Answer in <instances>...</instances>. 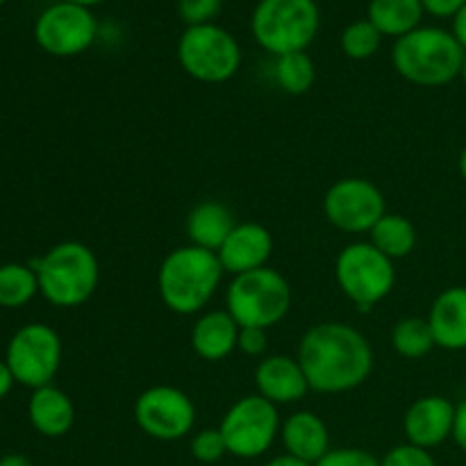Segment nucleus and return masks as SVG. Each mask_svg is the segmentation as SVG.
I'll use <instances>...</instances> for the list:
<instances>
[{"label":"nucleus","mask_w":466,"mask_h":466,"mask_svg":"<svg viewBox=\"0 0 466 466\" xmlns=\"http://www.w3.org/2000/svg\"><path fill=\"white\" fill-rule=\"evenodd\" d=\"M296 360L312 391L346 394L367 382L373 371V349L358 328L341 321L317 323L303 335Z\"/></svg>","instance_id":"nucleus-1"},{"label":"nucleus","mask_w":466,"mask_h":466,"mask_svg":"<svg viewBox=\"0 0 466 466\" xmlns=\"http://www.w3.org/2000/svg\"><path fill=\"white\" fill-rule=\"evenodd\" d=\"M217 253L198 246H180L159 264L157 289L162 303L180 317L198 314L217 294L223 280Z\"/></svg>","instance_id":"nucleus-2"},{"label":"nucleus","mask_w":466,"mask_h":466,"mask_svg":"<svg viewBox=\"0 0 466 466\" xmlns=\"http://www.w3.org/2000/svg\"><path fill=\"white\" fill-rule=\"evenodd\" d=\"M464 55L453 32L441 27H417L396 41L391 62L399 76L412 85L444 86L460 77Z\"/></svg>","instance_id":"nucleus-3"},{"label":"nucleus","mask_w":466,"mask_h":466,"mask_svg":"<svg viewBox=\"0 0 466 466\" xmlns=\"http://www.w3.org/2000/svg\"><path fill=\"white\" fill-rule=\"evenodd\" d=\"M39 278V291L57 308H77L94 296L100 267L94 250L80 241H64L32 262Z\"/></svg>","instance_id":"nucleus-4"},{"label":"nucleus","mask_w":466,"mask_h":466,"mask_svg":"<svg viewBox=\"0 0 466 466\" xmlns=\"http://www.w3.org/2000/svg\"><path fill=\"white\" fill-rule=\"evenodd\" d=\"M291 287L280 271L271 267L232 278L226 291V309L239 328L278 326L289 314Z\"/></svg>","instance_id":"nucleus-5"},{"label":"nucleus","mask_w":466,"mask_h":466,"mask_svg":"<svg viewBox=\"0 0 466 466\" xmlns=\"http://www.w3.org/2000/svg\"><path fill=\"white\" fill-rule=\"evenodd\" d=\"M253 36L267 53H305L319 32L314 0H259L250 18Z\"/></svg>","instance_id":"nucleus-6"},{"label":"nucleus","mask_w":466,"mask_h":466,"mask_svg":"<svg viewBox=\"0 0 466 466\" xmlns=\"http://www.w3.org/2000/svg\"><path fill=\"white\" fill-rule=\"evenodd\" d=\"M335 280L341 294L360 309L369 312L394 291V259L376 248L371 241L344 246L335 259Z\"/></svg>","instance_id":"nucleus-7"},{"label":"nucleus","mask_w":466,"mask_h":466,"mask_svg":"<svg viewBox=\"0 0 466 466\" xmlns=\"http://www.w3.org/2000/svg\"><path fill=\"white\" fill-rule=\"evenodd\" d=\"M177 59L187 76L194 80L205 85H221L239 71L241 48L230 32L214 23L191 25L177 41Z\"/></svg>","instance_id":"nucleus-8"},{"label":"nucleus","mask_w":466,"mask_h":466,"mask_svg":"<svg viewBox=\"0 0 466 466\" xmlns=\"http://www.w3.org/2000/svg\"><path fill=\"white\" fill-rule=\"evenodd\" d=\"M280 414L278 405L259 394L244 396L237 400L223 417L221 431L228 453L241 460L262 458L280 435Z\"/></svg>","instance_id":"nucleus-9"},{"label":"nucleus","mask_w":466,"mask_h":466,"mask_svg":"<svg viewBox=\"0 0 466 466\" xmlns=\"http://www.w3.org/2000/svg\"><path fill=\"white\" fill-rule=\"evenodd\" d=\"M62 364V339L46 323H30L12 337L7 349V367L14 380L39 390L50 385Z\"/></svg>","instance_id":"nucleus-10"},{"label":"nucleus","mask_w":466,"mask_h":466,"mask_svg":"<svg viewBox=\"0 0 466 466\" xmlns=\"http://www.w3.org/2000/svg\"><path fill=\"white\" fill-rule=\"evenodd\" d=\"M135 421L150 440L177 441L194 431L196 405L177 387L155 385L137 396Z\"/></svg>","instance_id":"nucleus-11"},{"label":"nucleus","mask_w":466,"mask_h":466,"mask_svg":"<svg viewBox=\"0 0 466 466\" xmlns=\"http://www.w3.org/2000/svg\"><path fill=\"white\" fill-rule=\"evenodd\" d=\"M326 218L341 232L362 235L371 232L373 226L387 214L385 196L380 187L364 177H344L337 180L323 198Z\"/></svg>","instance_id":"nucleus-12"},{"label":"nucleus","mask_w":466,"mask_h":466,"mask_svg":"<svg viewBox=\"0 0 466 466\" xmlns=\"http://www.w3.org/2000/svg\"><path fill=\"white\" fill-rule=\"evenodd\" d=\"M96 35H98V23L89 7L66 0L50 5L46 12H41L35 25L36 44L55 57H73L85 53L96 41Z\"/></svg>","instance_id":"nucleus-13"},{"label":"nucleus","mask_w":466,"mask_h":466,"mask_svg":"<svg viewBox=\"0 0 466 466\" xmlns=\"http://www.w3.org/2000/svg\"><path fill=\"white\" fill-rule=\"evenodd\" d=\"M455 410L446 396H423L414 400L403 419V432L408 444L432 451L453 437Z\"/></svg>","instance_id":"nucleus-14"},{"label":"nucleus","mask_w":466,"mask_h":466,"mask_svg":"<svg viewBox=\"0 0 466 466\" xmlns=\"http://www.w3.org/2000/svg\"><path fill=\"white\" fill-rule=\"evenodd\" d=\"M273 253V237L262 223H237L235 230L228 235L217 258L223 271L232 273V278L241 273L258 271L267 267Z\"/></svg>","instance_id":"nucleus-15"},{"label":"nucleus","mask_w":466,"mask_h":466,"mask_svg":"<svg viewBox=\"0 0 466 466\" xmlns=\"http://www.w3.org/2000/svg\"><path fill=\"white\" fill-rule=\"evenodd\" d=\"M255 385L262 399L273 405H291L305 399L309 391L308 378L296 358L289 355H268L255 369Z\"/></svg>","instance_id":"nucleus-16"},{"label":"nucleus","mask_w":466,"mask_h":466,"mask_svg":"<svg viewBox=\"0 0 466 466\" xmlns=\"http://www.w3.org/2000/svg\"><path fill=\"white\" fill-rule=\"evenodd\" d=\"M428 326L437 349L466 350V287H449L432 300Z\"/></svg>","instance_id":"nucleus-17"},{"label":"nucleus","mask_w":466,"mask_h":466,"mask_svg":"<svg viewBox=\"0 0 466 466\" xmlns=\"http://www.w3.org/2000/svg\"><path fill=\"white\" fill-rule=\"evenodd\" d=\"M280 440L287 453L309 464H317L330 451V432L326 421L308 410L294 412L287 421H282Z\"/></svg>","instance_id":"nucleus-18"},{"label":"nucleus","mask_w":466,"mask_h":466,"mask_svg":"<svg viewBox=\"0 0 466 466\" xmlns=\"http://www.w3.org/2000/svg\"><path fill=\"white\" fill-rule=\"evenodd\" d=\"M239 339V323L228 309H212L198 317L191 328V349L208 362H221L235 353Z\"/></svg>","instance_id":"nucleus-19"},{"label":"nucleus","mask_w":466,"mask_h":466,"mask_svg":"<svg viewBox=\"0 0 466 466\" xmlns=\"http://www.w3.org/2000/svg\"><path fill=\"white\" fill-rule=\"evenodd\" d=\"M27 414L36 432L44 437H64L76 423V408L73 400L62 390L46 385L35 390Z\"/></svg>","instance_id":"nucleus-20"},{"label":"nucleus","mask_w":466,"mask_h":466,"mask_svg":"<svg viewBox=\"0 0 466 466\" xmlns=\"http://www.w3.org/2000/svg\"><path fill=\"white\" fill-rule=\"evenodd\" d=\"M235 226V217L228 205L218 200H203L187 217V237L191 246L217 253Z\"/></svg>","instance_id":"nucleus-21"},{"label":"nucleus","mask_w":466,"mask_h":466,"mask_svg":"<svg viewBox=\"0 0 466 466\" xmlns=\"http://www.w3.org/2000/svg\"><path fill=\"white\" fill-rule=\"evenodd\" d=\"M421 0H371L369 21L378 27L380 35L400 36L410 35L419 27L423 18Z\"/></svg>","instance_id":"nucleus-22"},{"label":"nucleus","mask_w":466,"mask_h":466,"mask_svg":"<svg viewBox=\"0 0 466 466\" xmlns=\"http://www.w3.org/2000/svg\"><path fill=\"white\" fill-rule=\"evenodd\" d=\"M417 228L408 217L385 214L369 232V241L390 259H403L417 248Z\"/></svg>","instance_id":"nucleus-23"},{"label":"nucleus","mask_w":466,"mask_h":466,"mask_svg":"<svg viewBox=\"0 0 466 466\" xmlns=\"http://www.w3.org/2000/svg\"><path fill=\"white\" fill-rule=\"evenodd\" d=\"M391 346L405 360L426 358L435 349V337L428 326V319L408 317L396 323L391 330Z\"/></svg>","instance_id":"nucleus-24"},{"label":"nucleus","mask_w":466,"mask_h":466,"mask_svg":"<svg viewBox=\"0 0 466 466\" xmlns=\"http://www.w3.org/2000/svg\"><path fill=\"white\" fill-rule=\"evenodd\" d=\"M36 291H39V278L30 267H23V264L0 267V305L3 308H21L35 299Z\"/></svg>","instance_id":"nucleus-25"},{"label":"nucleus","mask_w":466,"mask_h":466,"mask_svg":"<svg viewBox=\"0 0 466 466\" xmlns=\"http://www.w3.org/2000/svg\"><path fill=\"white\" fill-rule=\"evenodd\" d=\"M314 77H317V71H314V62L308 53H289L278 57L276 82L285 94H308L314 85Z\"/></svg>","instance_id":"nucleus-26"},{"label":"nucleus","mask_w":466,"mask_h":466,"mask_svg":"<svg viewBox=\"0 0 466 466\" xmlns=\"http://www.w3.org/2000/svg\"><path fill=\"white\" fill-rule=\"evenodd\" d=\"M382 35L371 21H355L341 35V48L350 59H369L380 48Z\"/></svg>","instance_id":"nucleus-27"},{"label":"nucleus","mask_w":466,"mask_h":466,"mask_svg":"<svg viewBox=\"0 0 466 466\" xmlns=\"http://www.w3.org/2000/svg\"><path fill=\"white\" fill-rule=\"evenodd\" d=\"M191 455L203 464H217L230 453L218 428H203L191 437Z\"/></svg>","instance_id":"nucleus-28"},{"label":"nucleus","mask_w":466,"mask_h":466,"mask_svg":"<svg viewBox=\"0 0 466 466\" xmlns=\"http://www.w3.org/2000/svg\"><path fill=\"white\" fill-rule=\"evenodd\" d=\"M221 9V0H177L180 18L191 25H208Z\"/></svg>","instance_id":"nucleus-29"},{"label":"nucleus","mask_w":466,"mask_h":466,"mask_svg":"<svg viewBox=\"0 0 466 466\" xmlns=\"http://www.w3.org/2000/svg\"><path fill=\"white\" fill-rule=\"evenodd\" d=\"M380 466H437L431 451L412 444H399L380 460Z\"/></svg>","instance_id":"nucleus-30"},{"label":"nucleus","mask_w":466,"mask_h":466,"mask_svg":"<svg viewBox=\"0 0 466 466\" xmlns=\"http://www.w3.org/2000/svg\"><path fill=\"white\" fill-rule=\"evenodd\" d=\"M314 466H380V460L364 449H330Z\"/></svg>","instance_id":"nucleus-31"},{"label":"nucleus","mask_w":466,"mask_h":466,"mask_svg":"<svg viewBox=\"0 0 466 466\" xmlns=\"http://www.w3.org/2000/svg\"><path fill=\"white\" fill-rule=\"evenodd\" d=\"M267 330L264 328H239V339L237 349L248 358H258L267 350Z\"/></svg>","instance_id":"nucleus-32"},{"label":"nucleus","mask_w":466,"mask_h":466,"mask_svg":"<svg viewBox=\"0 0 466 466\" xmlns=\"http://www.w3.org/2000/svg\"><path fill=\"white\" fill-rule=\"evenodd\" d=\"M421 5L428 14H432V16L449 18L455 16V14L464 7L466 0H421Z\"/></svg>","instance_id":"nucleus-33"},{"label":"nucleus","mask_w":466,"mask_h":466,"mask_svg":"<svg viewBox=\"0 0 466 466\" xmlns=\"http://www.w3.org/2000/svg\"><path fill=\"white\" fill-rule=\"evenodd\" d=\"M453 441L466 453V400H462V403H458V410H455Z\"/></svg>","instance_id":"nucleus-34"},{"label":"nucleus","mask_w":466,"mask_h":466,"mask_svg":"<svg viewBox=\"0 0 466 466\" xmlns=\"http://www.w3.org/2000/svg\"><path fill=\"white\" fill-rule=\"evenodd\" d=\"M453 36L466 53V5L453 16Z\"/></svg>","instance_id":"nucleus-35"},{"label":"nucleus","mask_w":466,"mask_h":466,"mask_svg":"<svg viewBox=\"0 0 466 466\" xmlns=\"http://www.w3.org/2000/svg\"><path fill=\"white\" fill-rule=\"evenodd\" d=\"M14 376H12V371H9V367H7V362H0V399H5V396L9 394V390H12V385H14Z\"/></svg>","instance_id":"nucleus-36"},{"label":"nucleus","mask_w":466,"mask_h":466,"mask_svg":"<svg viewBox=\"0 0 466 466\" xmlns=\"http://www.w3.org/2000/svg\"><path fill=\"white\" fill-rule=\"evenodd\" d=\"M264 466H314L309 462H303V460L294 458V455L285 453V455H278V458H273L271 462H267Z\"/></svg>","instance_id":"nucleus-37"},{"label":"nucleus","mask_w":466,"mask_h":466,"mask_svg":"<svg viewBox=\"0 0 466 466\" xmlns=\"http://www.w3.org/2000/svg\"><path fill=\"white\" fill-rule=\"evenodd\" d=\"M0 466H32V462L25 458V455L12 453V455H5V458L0 460Z\"/></svg>","instance_id":"nucleus-38"},{"label":"nucleus","mask_w":466,"mask_h":466,"mask_svg":"<svg viewBox=\"0 0 466 466\" xmlns=\"http://www.w3.org/2000/svg\"><path fill=\"white\" fill-rule=\"evenodd\" d=\"M458 167H460V176H462V180L466 182V146L462 148V153H460Z\"/></svg>","instance_id":"nucleus-39"},{"label":"nucleus","mask_w":466,"mask_h":466,"mask_svg":"<svg viewBox=\"0 0 466 466\" xmlns=\"http://www.w3.org/2000/svg\"><path fill=\"white\" fill-rule=\"evenodd\" d=\"M66 3H76V5H82V7H91V5H98V3H103V0H66Z\"/></svg>","instance_id":"nucleus-40"},{"label":"nucleus","mask_w":466,"mask_h":466,"mask_svg":"<svg viewBox=\"0 0 466 466\" xmlns=\"http://www.w3.org/2000/svg\"><path fill=\"white\" fill-rule=\"evenodd\" d=\"M460 77H462V82H464V85H466V55H464L462 68H460Z\"/></svg>","instance_id":"nucleus-41"},{"label":"nucleus","mask_w":466,"mask_h":466,"mask_svg":"<svg viewBox=\"0 0 466 466\" xmlns=\"http://www.w3.org/2000/svg\"><path fill=\"white\" fill-rule=\"evenodd\" d=\"M5 3V0H0V5H3Z\"/></svg>","instance_id":"nucleus-42"}]
</instances>
